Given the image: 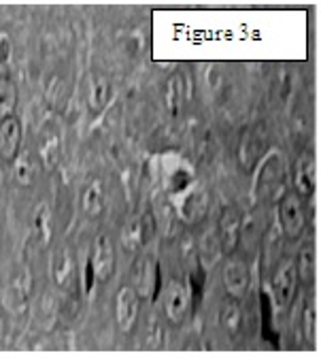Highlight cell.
Segmentation results:
<instances>
[{"label":"cell","mask_w":321,"mask_h":362,"mask_svg":"<svg viewBox=\"0 0 321 362\" xmlns=\"http://www.w3.org/2000/svg\"><path fill=\"white\" fill-rule=\"evenodd\" d=\"M283 162L277 153L268 156L264 166L260 168V177H258V184H255V192L260 199H270L279 192V188L283 186Z\"/></svg>","instance_id":"7"},{"label":"cell","mask_w":321,"mask_h":362,"mask_svg":"<svg viewBox=\"0 0 321 362\" xmlns=\"http://www.w3.org/2000/svg\"><path fill=\"white\" fill-rule=\"evenodd\" d=\"M87 267L94 273V281L107 284L115 273V247L107 235H98L92 245V254L87 260Z\"/></svg>","instance_id":"3"},{"label":"cell","mask_w":321,"mask_h":362,"mask_svg":"<svg viewBox=\"0 0 321 362\" xmlns=\"http://www.w3.org/2000/svg\"><path fill=\"white\" fill-rule=\"evenodd\" d=\"M302 334L306 341H315L317 339V309L313 303L304 305L302 311Z\"/></svg>","instance_id":"22"},{"label":"cell","mask_w":321,"mask_h":362,"mask_svg":"<svg viewBox=\"0 0 321 362\" xmlns=\"http://www.w3.org/2000/svg\"><path fill=\"white\" fill-rule=\"evenodd\" d=\"M196 303L194 290L190 286V281L183 279H173L162 294V307L166 313V320L175 326L183 324L190 313H192V305Z\"/></svg>","instance_id":"1"},{"label":"cell","mask_w":321,"mask_h":362,"mask_svg":"<svg viewBox=\"0 0 321 362\" xmlns=\"http://www.w3.org/2000/svg\"><path fill=\"white\" fill-rule=\"evenodd\" d=\"M75 258L66 247H60L52 260V277L60 288H71L75 281Z\"/></svg>","instance_id":"15"},{"label":"cell","mask_w":321,"mask_h":362,"mask_svg":"<svg viewBox=\"0 0 321 362\" xmlns=\"http://www.w3.org/2000/svg\"><path fill=\"white\" fill-rule=\"evenodd\" d=\"M279 224L281 230L287 239H298L306 226V209H304V199L289 190L281 197L279 201Z\"/></svg>","instance_id":"2"},{"label":"cell","mask_w":321,"mask_h":362,"mask_svg":"<svg viewBox=\"0 0 321 362\" xmlns=\"http://www.w3.org/2000/svg\"><path fill=\"white\" fill-rule=\"evenodd\" d=\"M22 145V122L16 115L0 119V160L13 162Z\"/></svg>","instance_id":"10"},{"label":"cell","mask_w":321,"mask_h":362,"mask_svg":"<svg viewBox=\"0 0 321 362\" xmlns=\"http://www.w3.org/2000/svg\"><path fill=\"white\" fill-rule=\"evenodd\" d=\"M183 100H186L183 75H181V73H175L173 77H169V83H166V103H169V109H171L173 115L179 113Z\"/></svg>","instance_id":"21"},{"label":"cell","mask_w":321,"mask_h":362,"mask_svg":"<svg viewBox=\"0 0 321 362\" xmlns=\"http://www.w3.org/2000/svg\"><path fill=\"white\" fill-rule=\"evenodd\" d=\"M39 173V160L30 153V151H22L18 153V158L13 160V177L16 184H20L22 188H28L35 184Z\"/></svg>","instance_id":"16"},{"label":"cell","mask_w":321,"mask_h":362,"mask_svg":"<svg viewBox=\"0 0 321 362\" xmlns=\"http://www.w3.org/2000/svg\"><path fill=\"white\" fill-rule=\"evenodd\" d=\"M209 192L207 190H194V192H190L188 194V199H186V203H183V207H181V214H183V220L186 222H198V220H202L205 216H207V211H209Z\"/></svg>","instance_id":"18"},{"label":"cell","mask_w":321,"mask_h":362,"mask_svg":"<svg viewBox=\"0 0 321 362\" xmlns=\"http://www.w3.org/2000/svg\"><path fill=\"white\" fill-rule=\"evenodd\" d=\"M293 267H296V275H298V281L300 284L310 286L315 281V275H317V252H315V245L313 243H306L300 250Z\"/></svg>","instance_id":"17"},{"label":"cell","mask_w":321,"mask_h":362,"mask_svg":"<svg viewBox=\"0 0 321 362\" xmlns=\"http://www.w3.org/2000/svg\"><path fill=\"white\" fill-rule=\"evenodd\" d=\"M81 211L87 218H100L104 211V184L102 179H92L81 192Z\"/></svg>","instance_id":"14"},{"label":"cell","mask_w":321,"mask_h":362,"mask_svg":"<svg viewBox=\"0 0 321 362\" xmlns=\"http://www.w3.org/2000/svg\"><path fill=\"white\" fill-rule=\"evenodd\" d=\"M317 188V162L315 153L310 149H304L298 153L293 162V192H298L302 199H310Z\"/></svg>","instance_id":"5"},{"label":"cell","mask_w":321,"mask_h":362,"mask_svg":"<svg viewBox=\"0 0 321 362\" xmlns=\"http://www.w3.org/2000/svg\"><path fill=\"white\" fill-rule=\"evenodd\" d=\"M134 277H136V294L140 300H149L157 294L159 269H157L155 260H151V258L138 260V267L134 269Z\"/></svg>","instance_id":"11"},{"label":"cell","mask_w":321,"mask_h":362,"mask_svg":"<svg viewBox=\"0 0 321 362\" xmlns=\"http://www.w3.org/2000/svg\"><path fill=\"white\" fill-rule=\"evenodd\" d=\"M87 105L94 113H100L107 109L111 100V81L102 73H90L87 75Z\"/></svg>","instance_id":"13"},{"label":"cell","mask_w":321,"mask_h":362,"mask_svg":"<svg viewBox=\"0 0 321 362\" xmlns=\"http://www.w3.org/2000/svg\"><path fill=\"white\" fill-rule=\"evenodd\" d=\"M298 290V275H296V267L291 260H281L274 275H272V294L277 305L283 309L287 305H291L293 296Z\"/></svg>","instance_id":"6"},{"label":"cell","mask_w":321,"mask_h":362,"mask_svg":"<svg viewBox=\"0 0 321 362\" xmlns=\"http://www.w3.org/2000/svg\"><path fill=\"white\" fill-rule=\"evenodd\" d=\"M249 284H251V275H249L247 260L232 252L224 264V288H226L228 296L241 300L247 294Z\"/></svg>","instance_id":"4"},{"label":"cell","mask_w":321,"mask_h":362,"mask_svg":"<svg viewBox=\"0 0 321 362\" xmlns=\"http://www.w3.org/2000/svg\"><path fill=\"white\" fill-rule=\"evenodd\" d=\"M153 230H155V222H153L151 214H143V216H138L126 224L123 235H121V243L128 252L140 250L143 245L149 243V239L153 237Z\"/></svg>","instance_id":"9"},{"label":"cell","mask_w":321,"mask_h":362,"mask_svg":"<svg viewBox=\"0 0 321 362\" xmlns=\"http://www.w3.org/2000/svg\"><path fill=\"white\" fill-rule=\"evenodd\" d=\"M16 105H18V86L13 83V79L3 77L0 79V119L13 115Z\"/></svg>","instance_id":"20"},{"label":"cell","mask_w":321,"mask_h":362,"mask_svg":"<svg viewBox=\"0 0 321 362\" xmlns=\"http://www.w3.org/2000/svg\"><path fill=\"white\" fill-rule=\"evenodd\" d=\"M138 294L134 288L123 286L115 296V320L121 332H132L138 317Z\"/></svg>","instance_id":"8"},{"label":"cell","mask_w":321,"mask_h":362,"mask_svg":"<svg viewBox=\"0 0 321 362\" xmlns=\"http://www.w3.org/2000/svg\"><path fill=\"white\" fill-rule=\"evenodd\" d=\"M241 224H243V218L236 207L224 209V214L219 218V243H222L224 252H228V254L234 252V247L241 239Z\"/></svg>","instance_id":"12"},{"label":"cell","mask_w":321,"mask_h":362,"mask_svg":"<svg viewBox=\"0 0 321 362\" xmlns=\"http://www.w3.org/2000/svg\"><path fill=\"white\" fill-rule=\"evenodd\" d=\"M219 322L224 326V330L230 337H236L241 332V324H243V309L236 303V298H230L224 303L222 311H219Z\"/></svg>","instance_id":"19"},{"label":"cell","mask_w":321,"mask_h":362,"mask_svg":"<svg viewBox=\"0 0 321 362\" xmlns=\"http://www.w3.org/2000/svg\"><path fill=\"white\" fill-rule=\"evenodd\" d=\"M11 39L9 35H0V69H7L9 62H11Z\"/></svg>","instance_id":"23"}]
</instances>
